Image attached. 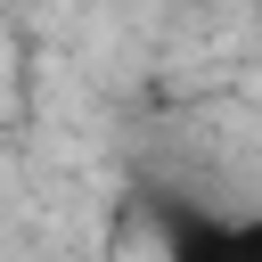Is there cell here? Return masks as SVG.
Masks as SVG:
<instances>
[{"label":"cell","mask_w":262,"mask_h":262,"mask_svg":"<svg viewBox=\"0 0 262 262\" xmlns=\"http://www.w3.org/2000/svg\"><path fill=\"white\" fill-rule=\"evenodd\" d=\"M164 254L180 262H262V213H188L164 229Z\"/></svg>","instance_id":"cell-1"}]
</instances>
